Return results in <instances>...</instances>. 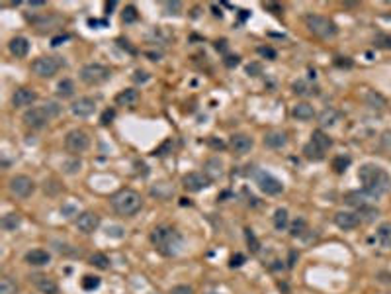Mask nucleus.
<instances>
[{"label": "nucleus", "mask_w": 391, "mask_h": 294, "mask_svg": "<svg viewBox=\"0 0 391 294\" xmlns=\"http://www.w3.org/2000/svg\"><path fill=\"white\" fill-rule=\"evenodd\" d=\"M61 69V61L57 59V57H40V59H35L33 63H31V71L37 75V77H42V79H49L53 75H57V71Z\"/></svg>", "instance_id": "obj_7"}, {"label": "nucleus", "mask_w": 391, "mask_h": 294, "mask_svg": "<svg viewBox=\"0 0 391 294\" xmlns=\"http://www.w3.org/2000/svg\"><path fill=\"white\" fill-rule=\"evenodd\" d=\"M81 284H83L84 290H94V288H98V286H100V279H98V277H90V274H88V277H84Z\"/></svg>", "instance_id": "obj_41"}, {"label": "nucleus", "mask_w": 391, "mask_h": 294, "mask_svg": "<svg viewBox=\"0 0 391 294\" xmlns=\"http://www.w3.org/2000/svg\"><path fill=\"white\" fill-rule=\"evenodd\" d=\"M90 145V137L83 130H71L67 137H65V147L71 151V153H83Z\"/></svg>", "instance_id": "obj_8"}, {"label": "nucleus", "mask_w": 391, "mask_h": 294, "mask_svg": "<svg viewBox=\"0 0 391 294\" xmlns=\"http://www.w3.org/2000/svg\"><path fill=\"white\" fill-rule=\"evenodd\" d=\"M90 265L96 267V269L106 271V269H110V259L104 253H94V255H90Z\"/></svg>", "instance_id": "obj_35"}, {"label": "nucleus", "mask_w": 391, "mask_h": 294, "mask_svg": "<svg viewBox=\"0 0 391 294\" xmlns=\"http://www.w3.org/2000/svg\"><path fill=\"white\" fill-rule=\"evenodd\" d=\"M120 231H122V230H120V228H112V230H110V228H108V235H110V233H112V235H118V237H120V235H122V233H120Z\"/></svg>", "instance_id": "obj_57"}, {"label": "nucleus", "mask_w": 391, "mask_h": 294, "mask_svg": "<svg viewBox=\"0 0 391 294\" xmlns=\"http://www.w3.org/2000/svg\"><path fill=\"white\" fill-rule=\"evenodd\" d=\"M110 77H112V71L102 63H88L81 69V81L88 86L106 83Z\"/></svg>", "instance_id": "obj_5"}, {"label": "nucleus", "mask_w": 391, "mask_h": 294, "mask_svg": "<svg viewBox=\"0 0 391 294\" xmlns=\"http://www.w3.org/2000/svg\"><path fill=\"white\" fill-rule=\"evenodd\" d=\"M8 190H10L12 196H16V198H28L35 190V182L28 175H16L8 182Z\"/></svg>", "instance_id": "obj_6"}, {"label": "nucleus", "mask_w": 391, "mask_h": 294, "mask_svg": "<svg viewBox=\"0 0 391 294\" xmlns=\"http://www.w3.org/2000/svg\"><path fill=\"white\" fill-rule=\"evenodd\" d=\"M291 88H294V93H296V95H298V96H311V95H317V88H315V86H311V84H309L307 81H301V79H299V81H296V83H294V86H291Z\"/></svg>", "instance_id": "obj_28"}, {"label": "nucleus", "mask_w": 391, "mask_h": 294, "mask_svg": "<svg viewBox=\"0 0 391 294\" xmlns=\"http://www.w3.org/2000/svg\"><path fill=\"white\" fill-rule=\"evenodd\" d=\"M182 185L188 192H200L211 185V180L206 177V173H188L182 179Z\"/></svg>", "instance_id": "obj_10"}, {"label": "nucleus", "mask_w": 391, "mask_h": 294, "mask_svg": "<svg viewBox=\"0 0 391 294\" xmlns=\"http://www.w3.org/2000/svg\"><path fill=\"white\" fill-rule=\"evenodd\" d=\"M94 110H96V102L88 96H83V98L74 100L71 104V112L76 118H88V116L94 114Z\"/></svg>", "instance_id": "obj_15"}, {"label": "nucleus", "mask_w": 391, "mask_h": 294, "mask_svg": "<svg viewBox=\"0 0 391 294\" xmlns=\"http://www.w3.org/2000/svg\"><path fill=\"white\" fill-rule=\"evenodd\" d=\"M311 143H315V145L319 147L321 151H327V149H330L333 147V139H330L325 132H321V130H317V132H313L311 134Z\"/></svg>", "instance_id": "obj_27"}, {"label": "nucleus", "mask_w": 391, "mask_h": 294, "mask_svg": "<svg viewBox=\"0 0 391 294\" xmlns=\"http://www.w3.org/2000/svg\"><path fill=\"white\" fill-rule=\"evenodd\" d=\"M380 143H381V147H383V149H387V151H391V130H385V132L381 134Z\"/></svg>", "instance_id": "obj_47"}, {"label": "nucleus", "mask_w": 391, "mask_h": 294, "mask_svg": "<svg viewBox=\"0 0 391 294\" xmlns=\"http://www.w3.org/2000/svg\"><path fill=\"white\" fill-rule=\"evenodd\" d=\"M305 26L313 35H317L321 40H330L339 33V28L333 20L327 16H319V14H307L305 16Z\"/></svg>", "instance_id": "obj_4"}, {"label": "nucleus", "mask_w": 391, "mask_h": 294, "mask_svg": "<svg viewBox=\"0 0 391 294\" xmlns=\"http://www.w3.org/2000/svg\"><path fill=\"white\" fill-rule=\"evenodd\" d=\"M372 200H376L372 194H368L366 190H352L348 192L346 196H344V202L350 204V206H354V208H362V206H370Z\"/></svg>", "instance_id": "obj_18"}, {"label": "nucleus", "mask_w": 391, "mask_h": 294, "mask_svg": "<svg viewBox=\"0 0 391 294\" xmlns=\"http://www.w3.org/2000/svg\"><path fill=\"white\" fill-rule=\"evenodd\" d=\"M8 49H10V53L14 57L22 59V57H26V55L30 53V42H28L26 38H14V40L8 43Z\"/></svg>", "instance_id": "obj_22"}, {"label": "nucleus", "mask_w": 391, "mask_h": 294, "mask_svg": "<svg viewBox=\"0 0 391 294\" xmlns=\"http://www.w3.org/2000/svg\"><path fill=\"white\" fill-rule=\"evenodd\" d=\"M374 45L376 47H380V49H391V35H376V40H374Z\"/></svg>", "instance_id": "obj_40"}, {"label": "nucleus", "mask_w": 391, "mask_h": 294, "mask_svg": "<svg viewBox=\"0 0 391 294\" xmlns=\"http://www.w3.org/2000/svg\"><path fill=\"white\" fill-rule=\"evenodd\" d=\"M151 40H154V42H159V45H166V43L170 42V33L165 32V30H154L153 33H151Z\"/></svg>", "instance_id": "obj_39"}, {"label": "nucleus", "mask_w": 391, "mask_h": 294, "mask_svg": "<svg viewBox=\"0 0 391 294\" xmlns=\"http://www.w3.org/2000/svg\"><path fill=\"white\" fill-rule=\"evenodd\" d=\"M69 40V35H57V38H53L51 40V45L53 47H57V45H61L63 42H67Z\"/></svg>", "instance_id": "obj_52"}, {"label": "nucleus", "mask_w": 391, "mask_h": 294, "mask_svg": "<svg viewBox=\"0 0 391 294\" xmlns=\"http://www.w3.org/2000/svg\"><path fill=\"white\" fill-rule=\"evenodd\" d=\"M255 145V141H252V137L247 136V134H235V136H231L229 139V147L239 153V155H247L250 153V149Z\"/></svg>", "instance_id": "obj_13"}, {"label": "nucleus", "mask_w": 391, "mask_h": 294, "mask_svg": "<svg viewBox=\"0 0 391 294\" xmlns=\"http://www.w3.org/2000/svg\"><path fill=\"white\" fill-rule=\"evenodd\" d=\"M335 63L339 65V67H352V61H350L348 57H339Z\"/></svg>", "instance_id": "obj_53"}, {"label": "nucleus", "mask_w": 391, "mask_h": 294, "mask_svg": "<svg viewBox=\"0 0 391 294\" xmlns=\"http://www.w3.org/2000/svg\"><path fill=\"white\" fill-rule=\"evenodd\" d=\"M258 53H260L262 57H270V59H276V51H274V49H270V47H258Z\"/></svg>", "instance_id": "obj_50"}, {"label": "nucleus", "mask_w": 391, "mask_h": 294, "mask_svg": "<svg viewBox=\"0 0 391 294\" xmlns=\"http://www.w3.org/2000/svg\"><path fill=\"white\" fill-rule=\"evenodd\" d=\"M137 100H139V93H137L135 88H124L122 93L115 95V104L118 106H129V108H133V106L137 104Z\"/></svg>", "instance_id": "obj_21"}, {"label": "nucleus", "mask_w": 391, "mask_h": 294, "mask_svg": "<svg viewBox=\"0 0 391 294\" xmlns=\"http://www.w3.org/2000/svg\"><path fill=\"white\" fill-rule=\"evenodd\" d=\"M51 261V255L45 251V249H31L26 253V263L33 265V267H43Z\"/></svg>", "instance_id": "obj_20"}, {"label": "nucleus", "mask_w": 391, "mask_h": 294, "mask_svg": "<svg viewBox=\"0 0 391 294\" xmlns=\"http://www.w3.org/2000/svg\"><path fill=\"white\" fill-rule=\"evenodd\" d=\"M113 6H115V2H106V12L110 14V10H113Z\"/></svg>", "instance_id": "obj_58"}, {"label": "nucleus", "mask_w": 391, "mask_h": 294, "mask_svg": "<svg viewBox=\"0 0 391 294\" xmlns=\"http://www.w3.org/2000/svg\"><path fill=\"white\" fill-rule=\"evenodd\" d=\"M204 173H206V177L209 180H217L223 177V163H221V159L217 157H211L206 161V167H204Z\"/></svg>", "instance_id": "obj_19"}, {"label": "nucleus", "mask_w": 391, "mask_h": 294, "mask_svg": "<svg viewBox=\"0 0 391 294\" xmlns=\"http://www.w3.org/2000/svg\"><path fill=\"white\" fill-rule=\"evenodd\" d=\"M35 100H37V93L31 90V88H26V86H22V88H18V90H14V95H12V106H14V108L31 106Z\"/></svg>", "instance_id": "obj_14"}, {"label": "nucleus", "mask_w": 391, "mask_h": 294, "mask_svg": "<svg viewBox=\"0 0 391 294\" xmlns=\"http://www.w3.org/2000/svg\"><path fill=\"white\" fill-rule=\"evenodd\" d=\"M22 120H24V124L28 127L40 130V127H43L51 120V116L47 114V110H45L43 106H37V108H30L26 114L22 116Z\"/></svg>", "instance_id": "obj_9"}, {"label": "nucleus", "mask_w": 391, "mask_h": 294, "mask_svg": "<svg viewBox=\"0 0 391 294\" xmlns=\"http://www.w3.org/2000/svg\"><path fill=\"white\" fill-rule=\"evenodd\" d=\"M335 224L340 230H356L360 226V216L356 212H337L335 214Z\"/></svg>", "instance_id": "obj_17"}, {"label": "nucleus", "mask_w": 391, "mask_h": 294, "mask_svg": "<svg viewBox=\"0 0 391 294\" xmlns=\"http://www.w3.org/2000/svg\"><path fill=\"white\" fill-rule=\"evenodd\" d=\"M376 237H378V243H380L381 247L389 249L391 247V222L381 224L380 228H378V231H376Z\"/></svg>", "instance_id": "obj_26"}, {"label": "nucleus", "mask_w": 391, "mask_h": 294, "mask_svg": "<svg viewBox=\"0 0 391 294\" xmlns=\"http://www.w3.org/2000/svg\"><path fill=\"white\" fill-rule=\"evenodd\" d=\"M288 222H289L288 210H284V208H278V210L274 212V228H276L278 231L286 230V228H288Z\"/></svg>", "instance_id": "obj_33"}, {"label": "nucleus", "mask_w": 391, "mask_h": 294, "mask_svg": "<svg viewBox=\"0 0 391 294\" xmlns=\"http://www.w3.org/2000/svg\"><path fill=\"white\" fill-rule=\"evenodd\" d=\"M151 242L153 245L159 249V253H163L166 257L170 255H176L178 249H180V243H182V237L178 235V231L168 228V226H159L151 231Z\"/></svg>", "instance_id": "obj_2"}, {"label": "nucleus", "mask_w": 391, "mask_h": 294, "mask_svg": "<svg viewBox=\"0 0 391 294\" xmlns=\"http://www.w3.org/2000/svg\"><path fill=\"white\" fill-rule=\"evenodd\" d=\"M57 95L61 98H71L74 95V83L71 79H63L61 83L57 84Z\"/></svg>", "instance_id": "obj_32"}, {"label": "nucleus", "mask_w": 391, "mask_h": 294, "mask_svg": "<svg viewBox=\"0 0 391 294\" xmlns=\"http://www.w3.org/2000/svg\"><path fill=\"white\" fill-rule=\"evenodd\" d=\"M163 8L166 10V14H180V10H182V2H165Z\"/></svg>", "instance_id": "obj_43"}, {"label": "nucleus", "mask_w": 391, "mask_h": 294, "mask_svg": "<svg viewBox=\"0 0 391 294\" xmlns=\"http://www.w3.org/2000/svg\"><path fill=\"white\" fill-rule=\"evenodd\" d=\"M43 108L47 110V114L51 116V120L55 118V116H59V112H61V106L57 104V102H53V100H51V102H45V104H43Z\"/></svg>", "instance_id": "obj_44"}, {"label": "nucleus", "mask_w": 391, "mask_h": 294, "mask_svg": "<svg viewBox=\"0 0 391 294\" xmlns=\"http://www.w3.org/2000/svg\"><path fill=\"white\" fill-rule=\"evenodd\" d=\"M30 283L40 290L42 294H59V286L57 283L53 281L51 277H47V274H31L30 277Z\"/></svg>", "instance_id": "obj_12"}, {"label": "nucleus", "mask_w": 391, "mask_h": 294, "mask_svg": "<svg viewBox=\"0 0 391 294\" xmlns=\"http://www.w3.org/2000/svg\"><path fill=\"white\" fill-rule=\"evenodd\" d=\"M243 263H245V255H241V253L231 257V267H241Z\"/></svg>", "instance_id": "obj_51"}, {"label": "nucleus", "mask_w": 391, "mask_h": 294, "mask_svg": "<svg viewBox=\"0 0 391 294\" xmlns=\"http://www.w3.org/2000/svg\"><path fill=\"white\" fill-rule=\"evenodd\" d=\"M303 153H305V157H307L309 161H323V159H325V151H321L319 147L315 145V143H311V141L303 147Z\"/></svg>", "instance_id": "obj_31"}, {"label": "nucleus", "mask_w": 391, "mask_h": 294, "mask_svg": "<svg viewBox=\"0 0 391 294\" xmlns=\"http://www.w3.org/2000/svg\"><path fill=\"white\" fill-rule=\"evenodd\" d=\"M168 294H194V288L188 286V284H178V286H174V288H170V292Z\"/></svg>", "instance_id": "obj_46"}, {"label": "nucleus", "mask_w": 391, "mask_h": 294, "mask_svg": "<svg viewBox=\"0 0 391 294\" xmlns=\"http://www.w3.org/2000/svg\"><path fill=\"white\" fill-rule=\"evenodd\" d=\"M245 235H247V242H248V245H250V249H252V251L257 253V251H258V247H260V245H258L257 237H255V233H252V231H250V230H245Z\"/></svg>", "instance_id": "obj_48"}, {"label": "nucleus", "mask_w": 391, "mask_h": 294, "mask_svg": "<svg viewBox=\"0 0 391 294\" xmlns=\"http://www.w3.org/2000/svg\"><path fill=\"white\" fill-rule=\"evenodd\" d=\"M112 206L120 216L131 218V216H135L137 212L141 210L143 198H141L139 192H135V190L131 189H124V190H120V192H115L112 196Z\"/></svg>", "instance_id": "obj_3"}, {"label": "nucleus", "mask_w": 391, "mask_h": 294, "mask_svg": "<svg viewBox=\"0 0 391 294\" xmlns=\"http://www.w3.org/2000/svg\"><path fill=\"white\" fill-rule=\"evenodd\" d=\"M133 81L135 83H147V81H149V73H145V71H135Z\"/></svg>", "instance_id": "obj_49"}, {"label": "nucleus", "mask_w": 391, "mask_h": 294, "mask_svg": "<svg viewBox=\"0 0 391 294\" xmlns=\"http://www.w3.org/2000/svg\"><path fill=\"white\" fill-rule=\"evenodd\" d=\"M257 182H258V187H260V190L266 192V194H280V192L284 190L282 180H278L276 177H272V175H268V173H258Z\"/></svg>", "instance_id": "obj_11"}, {"label": "nucleus", "mask_w": 391, "mask_h": 294, "mask_svg": "<svg viewBox=\"0 0 391 294\" xmlns=\"http://www.w3.org/2000/svg\"><path fill=\"white\" fill-rule=\"evenodd\" d=\"M364 100H366V104L372 106V108H378L381 110L383 106H385V98L380 95V93H376V90H368L366 96H364Z\"/></svg>", "instance_id": "obj_30"}, {"label": "nucleus", "mask_w": 391, "mask_h": 294, "mask_svg": "<svg viewBox=\"0 0 391 294\" xmlns=\"http://www.w3.org/2000/svg\"><path fill=\"white\" fill-rule=\"evenodd\" d=\"M291 116H294L296 120H299V122H307V120H311V118L315 116V108L311 104H307V102H298V104L291 108Z\"/></svg>", "instance_id": "obj_23"}, {"label": "nucleus", "mask_w": 391, "mask_h": 294, "mask_svg": "<svg viewBox=\"0 0 391 294\" xmlns=\"http://www.w3.org/2000/svg\"><path fill=\"white\" fill-rule=\"evenodd\" d=\"M305 228H307L305 220H303V218H298V220L291 224V228H289L291 237H299V235H303V233H305Z\"/></svg>", "instance_id": "obj_38"}, {"label": "nucleus", "mask_w": 391, "mask_h": 294, "mask_svg": "<svg viewBox=\"0 0 391 294\" xmlns=\"http://www.w3.org/2000/svg\"><path fill=\"white\" fill-rule=\"evenodd\" d=\"M18 292V284L12 281L10 277H2L0 279V294H16Z\"/></svg>", "instance_id": "obj_36"}, {"label": "nucleus", "mask_w": 391, "mask_h": 294, "mask_svg": "<svg viewBox=\"0 0 391 294\" xmlns=\"http://www.w3.org/2000/svg\"><path fill=\"white\" fill-rule=\"evenodd\" d=\"M90 26H106V20H88Z\"/></svg>", "instance_id": "obj_56"}, {"label": "nucleus", "mask_w": 391, "mask_h": 294, "mask_svg": "<svg viewBox=\"0 0 391 294\" xmlns=\"http://www.w3.org/2000/svg\"><path fill=\"white\" fill-rule=\"evenodd\" d=\"M358 179H360L364 190L372 194L374 198H378L381 194H385L391 189V177L387 175L385 169L378 167V165H362L358 171Z\"/></svg>", "instance_id": "obj_1"}, {"label": "nucleus", "mask_w": 391, "mask_h": 294, "mask_svg": "<svg viewBox=\"0 0 391 294\" xmlns=\"http://www.w3.org/2000/svg\"><path fill=\"white\" fill-rule=\"evenodd\" d=\"M350 165V157H346V155H339V157H335L333 159V169H335V173H344L346 169H348Z\"/></svg>", "instance_id": "obj_37"}, {"label": "nucleus", "mask_w": 391, "mask_h": 294, "mask_svg": "<svg viewBox=\"0 0 391 294\" xmlns=\"http://www.w3.org/2000/svg\"><path fill=\"white\" fill-rule=\"evenodd\" d=\"M247 73H248V75L260 73V65H257V63H255V65H248V67H247Z\"/></svg>", "instance_id": "obj_55"}, {"label": "nucleus", "mask_w": 391, "mask_h": 294, "mask_svg": "<svg viewBox=\"0 0 391 294\" xmlns=\"http://www.w3.org/2000/svg\"><path fill=\"white\" fill-rule=\"evenodd\" d=\"M358 216H360V222L362 220H366V222H374L378 216H380V210L376 208V206H362V208H358V212H356Z\"/></svg>", "instance_id": "obj_34"}, {"label": "nucleus", "mask_w": 391, "mask_h": 294, "mask_svg": "<svg viewBox=\"0 0 391 294\" xmlns=\"http://www.w3.org/2000/svg\"><path fill=\"white\" fill-rule=\"evenodd\" d=\"M286 143H288V136L284 132H270L264 136V145L270 149H282L286 147Z\"/></svg>", "instance_id": "obj_24"}, {"label": "nucleus", "mask_w": 391, "mask_h": 294, "mask_svg": "<svg viewBox=\"0 0 391 294\" xmlns=\"http://www.w3.org/2000/svg\"><path fill=\"white\" fill-rule=\"evenodd\" d=\"M20 224H22L20 214H6V216L0 220L2 230H6V231H14L16 228H20Z\"/></svg>", "instance_id": "obj_29"}, {"label": "nucleus", "mask_w": 391, "mask_h": 294, "mask_svg": "<svg viewBox=\"0 0 391 294\" xmlns=\"http://www.w3.org/2000/svg\"><path fill=\"white\" fill-rule=\"evenodd\" d=\"M217 49H225V42H217Z\"/></svg>", "instance_id": "obj_59"}, {"label": "nucleus", "mask_w": 391, "mask_h": 294, "mask_svg": "<svg viewBox=\"0 0 391 294\" xmlns=\"http://www.w3.org/2000/svg\"><path fill=\"white\" fill-rule=\"evenodd\" d=\"M98 226H100V218H98V214H94V212H83V214H79V218H76V228L83 231V233H92V231H96Z\"/></svg>", "instance_id": "obj_16"}, {"label": "nucleus", "mask_w": 391, "mask_h": 294, "mask_svg": "<svg viewBox=\"0 0 391 294\" xmlns=\"http://www.w3.org/2000/svg\"><path fill=\"white\" fill-rule=\"evenodd\" d=\"M113 118H115V110L108 108V110H104L102 118H100V124H102V126H108V124H112Z\"/></svg>", "instance_id": "obj_45"}, {"label": "nucleus", "mask_w": 391, "mask_h": 294, "mask_svg": "<svg viewBox=\"0 0 391 294\" xmlns=\"http://www.w3.org/2000/svg\"><path fill=\"white\" fill-rule=\"evenodd\" d=\"M340 120V112L335 108H325L319 114V126L321 127H333Z\"/></svg>", "instance_id": "obj_25"}, {"label": "nucleus", "mask_w": 391, "mask_h": 294, "mask_svg": "<svg viewBox=\"0 0 391 294\" xmlns=\"http://www.w3.org/2000/svg\"><path fill=\"white\" fill-rule=\"evenodd\" d=\"M225 65L227 67H237L239 65V57L235 55V57H225Z\"/></svg>", "instance_id": "obj_54"}, {"label": "nucleus", "mask_w": 391, "mask_h": 294, "mask_svg": "<svg viewBox=\"0 0 391 294\" xmlns=\"http://www.w3.org/2000/svg\"><path fill=\"white\" fill-rule=\"evenodd\" d=\"M122 20L125 22V24H131V22L137 20V10H135V6H127L124 10V14H122Z\"/></svg>", "instance_id": "obj_42"}]
</instances>
